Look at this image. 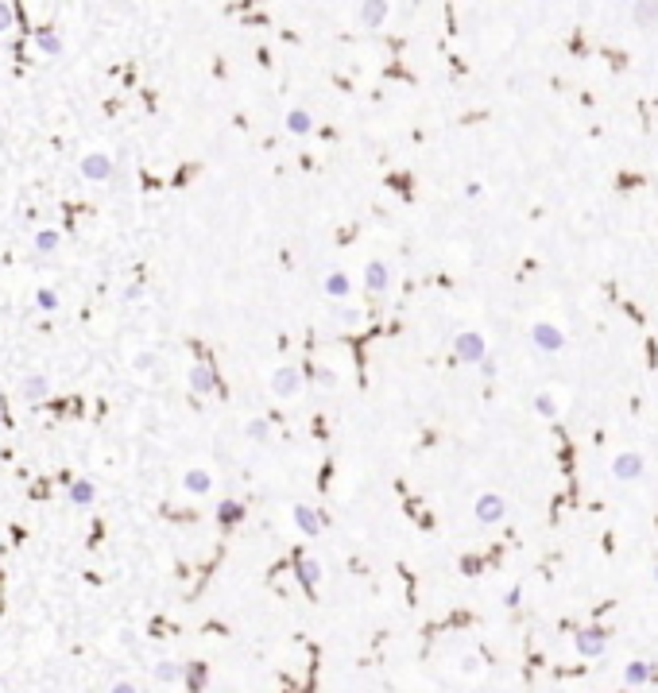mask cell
Segmentation results:
<instances>
[{
  "mask_svg": "<svg viewBox=\"0 0 658 693\" xmlns=\"http://www.w3.org/2000/svg\"><path fill=\"white\" fill-rule=\"evenodd\" d=\"M503 515H508V503H503V496L484 492L480 500H476V519H480V523H500Z\"/></svg>",
  "mask_w": 658,
  "mask_h": 693,
  "instance_id": "4",
  "label": "cell"
},
{
  "mask_svg": "<svg viewBox=\"0 0 658 693\" xmlns=\"http://www.w3.org/2000/svg\"><path fill=\"white\" fill-rule=\"evenodd\" d=\"M155 678H159V682H178V678H183V670H178L175 662H159V666H155Z\"/></svg>",
  "mask_w": 658,
  "mask_h": 693,
  "instance_id": "23",
  "label": "cell"
},
{
  "mask_svg": "<svg viewBox=\"0 0 658 693\" xmlns=\"http://www.w3.org/2000/svg\"><path fill=\"white\" fill-rule=\"evenodd\" d=\"M325 294L329 299H349V276L345 271H329L325 276Z\"/></svg>",
  "mask_w": 658,
  "mask_h": 693,
  "instance_id": "10",
  "label": "cell"
},
{
  "mask_svg": "<svg viewBox=\"0 0 658 693\" xmlns=\"http://www.w3.org/2000/svg\"><path fill=\"white\" fill-rule=\"evenodd\" d=\"M317 515H322V511L306 508V503H299V508H294V523H299L302 531H306V535H317V531H322L325 519H317Z\"/></svg>",
  "mask_w": 658,
  "mask_h": 693,
  "instance_id": "9",
  "label": "cell"
},
{
  "mask_svg": "<svg viewBox=\"0 0 658 693\" xmlns=\"http://www.w3.org/2000/svg\"><path fill=\"white\" fill-rule=\"evenodd\" d=\"M47 387H50L47 376H27L20 392H24V399H43V395H47Z\"/></svg>",
  "mask_w": 658,
  "mask_h": 693,
  "instance_id": "15",
  "label": "cell"
},
{
  "mask_svg": "<svg viewBox=\"0 0 658 693\" xmlns=\"http://www.w3.org/2000/svg\"><path fill=\"white\" fill-rule=\"evenodd\" d=\"M387 8H392V4H387V0H380V4H360V16H364V24H383V16H387Z\"/></svg>",
  "mask_w": 658,
  "mask_h": 693,
  "instance_id": "17",
  "label": "cell"
},
{
  "mask_svg": "<svg viewBox=\"0 0 658 693\" xmlns=\"http://www.w3.org/2000/svg\"><path fill=\"white\" fill-rule=\"evenodd\" d=\"M35 299H39V310H55V306H59V294H55V291H39Z\"/></svg>",
  "mask_w": 658,
  "mask_h": 693,
  "instance_id": "26",
  "label": "cell"
},
{
  "mask_svg": "<svg viewBox=\"0 0 658 693\" xmlns=\"http://www.w3.org/2000/svg\"><path fill=\"white\" fill-rule=\"evenodd\" d=\"M206 682H209V670L201 666V662H194V666L186 670V685H190V693H201V690H206Z\"/></svg>",
  "mask_w": 658,
  "mask_h": 693,
  "instance_id": "16",
  "label": "cell"
},
{
  "mask_svg": "<svg viewBox=\"0 0 658 693\" xmlns=\"http://www.w3.org/2000/svg\"><path fill=\"white\" fill-rule=\"evenodd\" d=\"M531 341L538 345L542 352H562L566 349V334H562L558 326H550V322H538V326L531 329Z\"/></svg>",
  "mask_w": 658,
  "mask_h": 693,
  "instance_id": "3",
  "label": "cell"
},
{
  "mask_svg": "<svg viewBox=\"0 0 658 693\" xmlns=\"http://www.w3.org/2000/svg\"><path fill=\"white\" fill-rule=\"evenodd\" d=\"M387 279H392V276H387V268H383V264H368L364 283L372 287V291H383V287H387Z\"/></svg>",
  "mask_w": 658,
  "mask_h": 693,
  "instance_id": "14",
  "label": "cell"
},
{
  "mask_svg": "<svg viewBox=\"0 0 658 693\" xmlns=\"http://www.w3.org/2000/svg\"><path fill=\"white\" fill-rule=\"evenodd\" d=\"M534 410L546 415V418H554L558 415V403H554V395H534Z\"/></svg>",
  "mask_w": 658,
  "mask_h": 693,
  "instance_id": "22",
  "label": "cell"
},
{
  "mask_svg": "<svg viewBox=\"0 0 658 693\" xmlns=\"http://www.w3.org/2000/svg\"><path fill=\"white\" fill-rule=\"evenodd\" d=\"M190 387H194V392H201V395H209V392L217 387L213 364H209V360H198V364L190 368Z\"/></svg>",
  "mask_w": 658,
  "mask_h": 693,
  "instance_id": "8",
  "label": "cell"
},
{
  "mask_svg": "<svg viewBox=\"0 0 658 693\" xmlns=\"http://www.w3.org/2000/svg\"><path fill=\"white\" fill-rule=\"evenodd\" d=\"M631 16L639 20V24H655V20H658V4H635Z\"/></svg>",
  "mask_w": 658,
  "mask_h": 693,
  "instance_id": "21",
  "label": "cell"
},
{
  "mask_svg": "<svg viewBox=\"0 0 658 693\" xmlns=\"http://www.w3.org/2000/svg\"><path fill=\"white\" fill-rule=\"evenodd\" d=\"M519 601H523V589H519V585H515V589H508V593H503V604H508V608H515Z\"/></svg>",
  "mask_w": 658,
  "mask_h": 693,
  "instance_id": "27",
  "label": "cell"
},
{
  "mask_svg": "<svg viewBox=\"0 0 658 693\" xmlns=\"http://www.w3.org/2000/svg\"><path fill=\"white\" fill-rule=\"evenodd\" d=\"M217 519H221V523H229V527H233V523H241V519H244V503H236V500H225L221 508H217Z\"/></svg>",
  "mask_w": 658,
  "mask_h": 693,
  "instance_id": "13",
  "label": "cell"
},
{
  "mask_svg": "<svg viewBox=\"0 0 658 693\" xmlns=\"http://www.w3.org/2000/svg\"><path fill=\"white\" fill-rule=\"evenodd\" d=\"M299 384H302V372L294 364L279 368L276 376H271V392H276V395H294V392H299Z\"/></svg>",
  "mask_w": 658,
  "mask_h": 693,
  "instance_id": "7",
  "label": "cell"
},
{
  "mask_svg": "<svg viewBox=\"0 0 658 693\" xmlns=\"http://www.w3.org/2000/svg\"><path fill=\"white\" fill-rule=\"evenodd\" d=\"M82 175L90 178V183H101V178L113 175V159H108L105 151H93V155L82 159Z\"/></svg>",
  "mask_w": 658,
  "mask_h": 693,
  "instance_id": "6",
  "label": "cell"
},
{
  "mask_svg": "<svg viewBox=\"0 0 658 693\" xmlns=\"http://www.w3.org/2000/svg\"><path fill=\"white\" fill-rule=\"evenodd\" d=\"M573 647H577L581 659H600V655L608 651V631H604V627H581Z\"/></svg>",
  "mask_w": 658,
  "mask_h": 693,
  "instance_id": "1",
  "label": "cell"
},
{
  "mask_svg": "<svg viewBox=\"0 0 658 693\" xmlns=\"http://www.w3.org/2000/svg\"><path fill=\"white\" fill-rule=\"evenodd\" d=\"M294 569H299V581L306 585V589H314L317 577H322V566H317V562H310V558H299V566H294Z\"/></svg>",
  "mask_w": 658,
  "mask_h": 693,
  "instance_id": "12",
  "label": "cell"
},
{
  "mask_svg": "<svg viewBox=\"0 0 658 693\" xmlns=\"http://www.w3.org/2000/svg\"><path fill=\"white\" fill-rule=\"evenodd\" d=\"M612 476H616V480H639L643 476V457L639 453H616V461H612Z\"/></svg>",
  "mask_w": 658,
  "mask_h": 693,
  "instance_id": "5",
  "label": "cell"
},
{
  "mask_svg": "<svg viewBox=\"0 0 658 693\" xmlns=\"http://www.w3.org/2000/svg\"><path fill=\"white\" fill-rule=\"evenodd\" d=\"M113 693H136V685L132 682H117V685H113Z\"/></svg>",
  "mask_w": 658,
  "mask_h": 693,
  "instance_id": "31",
  "label": "cell"
},
{
  "mask_svg": "<svg viewBox=\"0 0 658 693\" xmlns=\"http://www.w3.org/2000/svg\"><path fill=\"white\" fill-rule=\"evenodd\" d=\"M136 368H140V372H148V368H151V352H140V360H136Z\"/></svg>",
  "mask_w": 658,
  "mask_h": 693,
  "instance_id": "30",
  "label": "cell"
},
{
  "mask_svg": "<svg viewBox=\"0 0 658 693\" xmlns=\"http://www.w3.org/2000/svg\"><path fill=\"white\" fill-rule=\"evenodd\" d=\"M93 496L97 492H93V485H85V480H78V485L70 488V500L74 503H93Z\"/></svg>",
  "mask_w": 658,
  "mask_h": 693,
  "instance_id": "20",
  "label": "cell"
},
{
  "mask_svg": "<svg viewBox=\"0 0 658 693\" xmlns=\"http://www.w3.org/2000/svg\"><path fill=\"white\" fill-rule=\"evenodd\" d=\"M35 43H39L47 55H59V39H55V31H50V27H39V31H35Z\"/></svg>",
  "mask_w": 658,
  "mask_h": 693,
  "instance_id": "19",
  "label": "cell"
},
{
  "mask_svg": "<svg viewBox=\"0 0 658 693\" xmlns=\"http://www.w3.org/2000/svg\"><path fill=\"white\" fill-rule=\"evenodd\" d=\"M453 352H457V360H465V364H480V360L488 357V349H484V337L473 334V329L457 334V341H453Z\"/></svg>",
  "mask_w": 658,
  "mask_h": 693,
  "instance_id": "2",
  "label": "cell"
},
{
  "mask_svg": "<svg viewBox=\"0 0 658 693\" xmlns=\"http://www.w3.org/2000/svg\"><path fill=\"white\" fill-rule=\"evenodd\" d=\"M12 16H16V8H12V4H0V31L12 24Z\"/></svg>",
  "mask_w": 658,
  "mask_h": 693,
  "instance_id": "28",
  "label": "cell"
},
{
  "mask_svg": "<svg viewBox=\"0 0 658 693\" xmlns=\"http://www.w3.org/2000/svg\"><path fill=\"white\" fill-rule=\"evenodd\" d=\"M650 662H627V670H624V685H643V682H650Z\"/></svg>",
  "mask_w": 658,
  "mask_h": 693,
  "instance_id": "11",
  "label": "cell"
},
{
  "mask_svg": "<svg viewBox=\"0 0 658 693\" xmlns=\"http://www.w3.org/2000/svg\"><path fill=\"white\" fill-rule=\"evenodd\" d=\"M248 434H252V438H267V426L256 422V426H248Z\"/></svg>",
  "mask_w": 658,
  "mask_h": 693,
  "instance_id": "29",
  "label": "cell"
},
{
  "mask_svg": "<svg viewBox=\"0 0 658 693\" xmlns=\"http://www.w3.org/2000/svg\"><path fill=\"white\" fill-rule=\"evenodd\" d=\"M287 128H291V132H310V117L302 109H294L291 117H287Z\"/></svg>",
  "mask_w": 658,
  "mask_h": 693,
  "instance_id": "24",
  "label": "cell"
},
{
  "mask_svg": "<svg viewBox=\"0 0 658 693\" xmlns=\"http://www.w3.org/2000/svg\"><path fill=\"white\" fill-rule=\"evenodd\" d=\"M186 488H190V492H209V473H206V469H190V473H186Z\"/></svg>",
  "mask_w": 658,
  "mask_h": 693,
  "instance_id": "18",
  "label": "cell"
},
{
  "mask_svg": "<svg viewBox=\"0 0 658 693\" xmlns=\"http://www.w3.org/2000/svg\"><path fill=\"white\" fill-rule=\"evenodd\" d=\"M35 248H39V252H55V248H59V233H55V229H47V233H39V241H35Z\"/></svg>",
  "mask_w": 658,
  "mask_h": 693,
  "instance_id": "25",
  "label": "cell"
}]
</instances>
